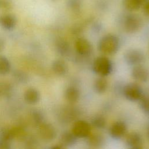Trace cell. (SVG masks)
I'll return each instance as SVG.
<instances>
[{
    "mask_svg": "<svg viewBox=\"0 0 149 149\" xmlns=\"http://www.w3.org/2000/svg\"><path fill=\"white\" fill-rule=\"evenodd\" d=\"M112 70V63L107 56L97 57L93 62V70L100 76L105 77L110 74Z\"/></svg>",
    "mask_w": 149,
    "mask_h": 149,
    "instance_id": "7a4b0ae2",
    "label": "cell"
},
{
    "mask_svg": "<svg viewBox=\"0 0 149 149\" xmlns=\"http://www.w3.org/2000/svg\"><path fill=\"white\" fill-rule=\"evenodd\" d=\"M139 101L140 108L143 112L149 115V95H143Z\"/></svg>",
    "mask_w": 149,
    "mask_h": 149,
    "instance_id": "484cf974",
    "label": "cell"
},
{
    "mask_svg": "<svg viewBox=\"0 0 149 149\" xmlns=\"http://www.w3.org/2000/svg\"><path fill=\"white\" fill-rule=\"evenodd\" d=\"M143 138L141 136L136 132H130L126 138V144L128 148L131 149H140L143 147Z\"/></svg>",
    "mask_w": 149,
    "mask_h": 149,
    "instance_id": "30bf717a",
    "label": "cell"
},
{
    "mask_svg": "<svg viewBox=\"0 0 149 149\" xmlns=\"http://www.w3.org/2000/svg\"><path fill=\"white\" fill-rule=\"evenodd\" d=\"M122 3L125 9L129 11L139 10L143 4L141 0H123Z\"/></svg>",
    "mask_w": 149,
    "mask_h": 149,
    "instance_id": "ffe728a7",
    "label": "cell"
},
{
    "mask_svg": "<svg viewBox=\"0 0 149 149\" xmlns=\"http://www.w3.org/2000/svg\"><path fill=\"white\" fill-rule=\"evenodd\" d=\"M31 118L33 123L38 127L44 122V115L43 113L38 109L32 111L31 113Z\"/></svg>",
    "mask_w": 149,
    "mask_h": 149,
    "instance_id": "603a6c76",
    "label": "cell"
},
{
    "mask_svg": "<svg viewBox=\"0 0 149 149\" xmlns=\"http://www.w3.org/2000/svg\"><path fill=\"white\" fill-rule=\"evenodd\" d=\"M12 86L10 83L6 81L0 82V98L8 96L12 91Z\"/></svg>",
    "mask_w": 149,
    "mask_h": 149,
    "instance_id": "4316f807",
    "label": "cell"
},
{
    "mask_svg": "<svg viewBox=\"0 0 149 149\" xmlns=\"http://www.w3.org/2000/svg\"><path fill=\"white\" fill-rule=\"evenodd\" d=\"M5 41L3 38H2L0 37V52L3 50V49L5 48Z\"/></svg>",
    "mask_w": 149,
    "mask_h": 149,
    "instance_id": "d6a6232c",
    "label": "cell"
},
{
    "mask_svg": "<svg viewBox=\"0 0 149 149\" xmlns=\"http://www.w3.org/2000/svg\"><path fill=\"white\" fill-rule=\"evenodd\" d=\"M11 65L9 60L3 55H0V74L4 75L8 73Z\"/></svg>",
    "mask_w": 149,
    "mask_h": 149,
    "instance_id": "cb8c5ba5",
    "label": "cell"
},
{
    "mask_svg": "<svg viewBox=\"0 0 149 149\" xmlns=\"http://www.w3.org/2000/svg\"><path fill=\"white\" fill-rule=\"evenodd\" d=\"M144 58L143 52L139 49H128L123 55V59L126 63L133 66L140 65L144 61Z\"/></svg>",
    "mask_w": 149,
    "mask_h": 149,
    "instance_id": "277c9868",
    "label": "cell"
},
{
    "mask_svg": "<svg viewBox=\"0 0 149 149\" xmlns=\"http://www.w3.org/2000/svg\"><path fill=\"white\" fill-rule=\"evenodd\" d=\"M11 147V143L0 139V149H8Z\"/></svg>",
    "mask_w": 149,
    "mask_h": 149,
    "instance_id": "4dcf8cb0",
    "label": "cell"
},
{
    "mask_svg": "<svg viewBox=\"0 0 149 149\" xmlns=\"http://www.w3.org/2000/svg\"><path fill=\"white\" fill-rule=\"evenodd\" d=\"M17 18L11 13H5L0 16V26L5 30H12L16 26Z\"/></svg>",
    "mask_w": 149,
    "mask_h": 149,
    "instance_id": "7c38bea8",
    "label": "cell"
},
{
    "mask_svg": "<svg viewBox=\"0 0 149 149\" xmlns=\"http://www.w3.org/2000/svg\"><path fill=\"white\" fill-rule=\"evenodd\" d=\"M64 95L67 101L70 103H74L79 100L80 93L77 87L70 86L66 88Z\"/></svg>",
    "mask_w": 149,
    "mask_h": 149,
    "instance_id": "ac0fdd59",
    "label": "cell"
},
{
    "mask_svg": "<svg viewBox=\"0 0 149 149\" xmlns=\"http://www.w3.org/2000/svg\"><path fill=\"white\" fill-rule=\"evenodd\" d=\"M13 7L12 0H0V9L3 10H10Z\"/></svg>",
    "mask_w": 149,
    "mask_h": 149,
    "instance_id": "f1b7e54d",
    "label": "cell"
},
{
    "mask_svg": "<svg viewBox=\"0 0 149 149\" xmlns=\"http://www.w3.org/2000/svg\"><path fill=\"white\" fill-rule=\"evenodd\" d=\"M127 125L124 122L116 121L111 126L109 133L111 137L115 140H119L126 133Z\"/></svg>",
    "mask_w": 149,
    "mask_h": 149,
    "instance_id": "9c48e42d",
    "label": "cell"
},
{
    "mask_svg": "<svg viewBox=\"0 0 149 149\" xmlns=\"http://www.w3.org/2000/svg\"><path fill=\"white\" fill-rule=\"evenodd\" d=\"M132 77L141 82H146L149 79V71L144 66L140 65L134 66L131 71Z\"/></svg>",
    "mask_w": 149,
    "mask_h": 149,
    "instance_id": "8fae6325",
    "label": "cell"
},
{
    "mask_svg": "<svg viewBox=\"0 0 149 149\" xmlns=\"http://www.w3.org/2000/svg\"><path fill=\"white\" fill-rule=\"evenodd\" d=\"M87 143L91 148H99L101 147L105 141L103 135L100 133H90L86 137Z\"/></svg>",
    "mask_w": 149,
    "mask_h": 149,
    "instance_id": "4fadbf2b",
    "label": "cell"
},
{
    "mask_svg": "<svg viewBox=\"0 0 149 149\" xmlns=\"http://www.w3.org/2000/svg\"><path fill=\"white\" fill-rule=\"evenodd\" d=\"M38 134L43 141L50 142L56 138V130L52 124L44 122L38 126Z\"/></svg>",
    "mask_w": 149,
    "mask_h": 149,
    "instance_id": "8992f818",
    "label": "cell"
},
{
    "mask_svg": "<svg viewBox=\"0 0 149 149\" xmlns=\"http://www.w3.org/2000/svg\"><path fill=\"white\" fill-rule=\"evenodd\" d=\"M64 148L65 147L60 143L55 144V146H54L51 147V148H53V149H61V148Z\"/></svg>",
    "mask_w": 149,
    "mask_h": 149,
    "instance_id": "836d02e7",
    "label": "cell"
},
{
    "mask_svg": "<svg viewBox=\"0 0 149 149\" xmlns=\"http://www.w3.org/2000/svg\"><path fill=\"white\" fill-rule=\"evenodd\" d=\"M108 83L107 80L103 76H100L96 79L94 83V90L97 94L104 93L108 88Z\"/></svg>",
    "mask_w": 149,
    "mask_h": 149,
    "instance_id": "d6986e66",
    "label": "cell"
},
{
    "mask_svg": "<svg viewBox=\"0 0 149 149\" xmlns=\"http://www.w3.org/2000/svg\"><path fill=\"white\" fill-rule=\"evenodd\" d=\"M78 137L71 132H63L59 137V142L65 148L74 145L77 141Z\"/></svg>",
    "mask_w": 149,
    "mask_h": 149,
    "instance_id": "5bb4252c",
    "label": "cell"
},
{
    "mask_svg": "<svg viewBox=\"0 0 149 149\" xmlns=\"http://www.w3.org/2000/svg\"><path fill=\"white\" fill-rule=\"evenodd\" d=\"M23 141L25 143V144L27 146V147H34L37 144V139L32 136H28V135H26Z\"/></svg>",
    "mask_w": 149,
    "mask_h": 149,
    "instance_id": "f546056e",
    "label": "cell"
},
{
    "mask_svg": "<svg viewBox=\"0 0 149 149\" xmlns=\"http://www.w3.org/2000/svg\"><path fill=\"white\" fill-rule=\"evenodd\" d=\"M120 46L119 39L115 34H108L99 40L98 49L102 54L107 55H111L116 54Z\"/></svg>",
    "mask_w": 149,
    "mask_h": 149,
    "instance_id": "6da1fadb",
    "label": "cell"
},
{
    "mask_svg": "<svg viewBox=\"0 0 149 149\" xmlns=\"http://www.w3.org/2000/svg\"><path fill=\"white\" fill-rule=\"evenodd\" d=\"M52 70L57 76H63L68 72V66L64 61L56 59L52 63Z\"/></svg>",
    "mask_w": 149,
    "mask_h": 149,
    "instance_id": "2e32d148",
    "label": "cell"
},
{
    "mask_svg": "<svg viewBox=\"0 0 149 149\" xmlns=\"http://www.w3.org/2000/svg\"><path fill=\"white\" fill-rule=\"evenodd\" d=\"M142 1V2H143V3H145V2H147V1H148L149 0H141Z\"/></svg>",
    "mask_w": 149,
    "mask_h": 149,
    "instance_id": "d590c367",
    "label": "cell"
},
{
    "mask_svg": "<svg viewBox=\"0 0 149 149\" xmlns=\"http://www.w3.org/2000/svg\"><path fill=\"white\" fill-rule=\"evenodd\" d=\"M91 123L93 126H94V127L101 129L105 127L107 121L105 118L103 116L101 115H97L91 119Z\"/></svg>",
    "mask_w": 149,
    "mask_h": 149,
    "instance_id": "d4e9b609",
    "label": "cell"
},
{
    "mask_svg": "<svg viewBox=\"0 0 149 149\" xmlns=\"http://www.w3.org/2000/svg\"><path fill=\"white\" fill-rule=\"evenodd\" d=\"M55 48L57 52L62 56H67L71 51L69 42L66 40L61 38L56 40Z\"/></svg>",
    "mask_w": 149,
    "mask_h": 149,
    "instance_id": "e0dca14e",
    "label": "cell"
},
{
    "mask_svg": "<svg viewBox=\"0 0 149 149\" xmlns=\"http://www.w3.org/2000/svg\"><path fill=\"white\" fill-rule=\"evenodd\" d=\"M13 76L16 81L22 84H26L30 80L29 75L24 71L21 70H15L13 71Z\"/></svg>",
    "mask_w": 149,
    "mask_h": 149,
    "instance_id": "7402d4cb",
    "label": "cell"
},
{
    "mask_svg": "<svg viewBox=\"0 0 149 149\" xmlns=\"http://www.w3.org/2000/svg\"><path fill=\"white\" fill-rule=\"evenodd\" d=\"M68 107L63 109L61 114V118L63 122H70L73 120L76 117V113H77V111L74 108Z\"/></svg>",
    "mask_w": 149,
    "mask_h": 149,
    "instance_id": "44dd1931",
    "label": "cell"
},
{
    "mask_svg": "<svg viewBox=\"0 0 149 149\" xmlns=\"http://www.w3.org/2000/svg\"><path fill=\"white\" fill-rule=\"evenodd\" d=\"M141 25V18L136 14H128L124 18L123 27L127 33H136L140 29Z\"/></svg>",
    "mask_w": 149,
    "mask_h": 149,
    "instance_id": "5b68a950",
    "label": "cell"
},
{
    "mask_svg": "<svg viewBox=\"0 0 149 149\" xmlns=\"http://www.w3.org/2000/svg\"><path fill=\"white\" fill-rule=\"evenodd\" d=\"M72 132L78 138H86L91 133V126L87 122L78 120L73 123Z\"/></svg>",
    "mask_w": 149,
    "mask_h": 149,
    "instance_id": "52a82bcc",
    "label": "cell"
},
{
    "mask_svg": "<svg viewBox=\"0 0 149 149\" xmlns=\"http://www.w3.org/2000/svg\"><path fill=\"white\" fill-rule=\"evenodd\" d=\"M122 93L125 98L130 101H139L143 95L141 87L134 83L126 84L123 87Z\"/></svg>",
    "mask_w": 149,
    "mask_h": 149,
    "instance_id": "3957f363",
    "label": "cell"
},
{
    "mask_svg": "<svg viewBox=\"0 0 149 149\" xmlns=\"http://www.w3.org/2000/svg\"><path fill=\"white\" fill-rule=\"evenodd\" d=\"M74 48L77 54L83 56L90 55L93 51V47L90 42L83 37L76 39L74 42Z\"/></svg>",
    "mask_w": 149,
    "mask_h": 149,
    "instance_id": "ba28073f",
    "label": "cell"
},
{
    "mask_svg": "<svg viewBox=\"0 0 149 149\" xmlns=\"http://www.w3.org/2000/svg\"><path fill=\"white\" fill-rule=\"evenodd\" d=\"M40 93L34 88H29L26 90L24 94V99L29 104L34 105L37 104L40 100Z\"/></svg>",
    "mask_w": 149,
    "mask_h": 149,
    "instance_id": "9a60e30c",
    "label": "cell"
},
{
    "mask_svg": "<svg viewBox=\"0 0 149 149\" xmlns=\"http://www.w3.org/2000/svg\"><path fill=\"white\" fill-rule=\"evenodd\" d=\"M143 12L146 16H149V1L144 3L143 6Z\"/></svg>",
    "mask_w": 149,
    "mask_h": 149,
    "instance_id": "1f68e13d",
    "label": "cell"
},
{
    "mask_svg": "<svg viewBox=\"0 0 149 149\" xmlns=\"http://www.w3.org/2000/svg\"><path fill=\"white\" fill-rule=\"evenodd\" d=\"M68 5L73 12L77 13L81 9V1L80 0H68Z\"/></svg>",
    "mask_w": 149,
    "mask_h": 149,
    "instance_id": "83f0119b",
    "label": "cell"
},
{
    "mask_svg": "<svg viewBox=\"0 0 149 149\" xmlns=\"http://www.w3.org/2000/svg\"><path fill=\"white\" fill-rule=\"evenodd\" d=\"M147 137L149 140V123L148 124V126H147Z\"/></svg>",
    "mask_w": 149,
    "mask_h": 149,
    "instance_id": "e575fe53",
    "label": "cell"
},
{
    "mask_svg": "<svg viewBox=\"0 0 149 149\" xmlns=\"http://www.w3.org/2000/svg\"><path fill=\"white\" fill-rule=\"evenodd\" d=\"M148 49H149V45H148Z\"/></svg>",
    "mask_w": 149,
    "mask_h": 149,
    "instance_id": "8d00e7d4",
    "label": "cell"
}]
</instances>
